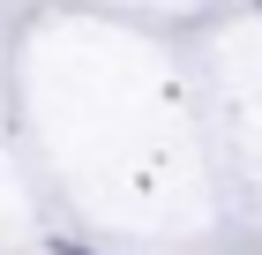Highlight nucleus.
I'll list each match as a JSON object with an SVG mask.
<instances>
[{"instance_id": "obj_1", "label": "nucleus", "mask_w": 262, "mask_h": 255, "mask_svg": "<svg viewBox=\"0 0 262 255\" xmlns=\"http://www.w3.org/2000/svg\"><path fill=\"white\" fill-rule=\"evenodd\" d=\"M60 255H90V248H68V240H60Z\"/></svg>"}]
</instances>
